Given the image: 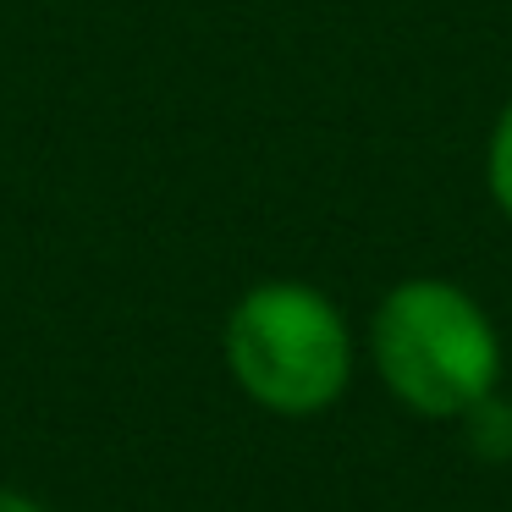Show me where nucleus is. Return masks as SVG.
<instances>
[{
  "mask_svg": "<svg viewBox=\"0 0 512 512\" xmlns=\"http://www.w3.org/2000/svg\"><path fill=\"white\" fill-rule=\"evenodd\" d=\"M369 364L397 408L435 424H463L501 391L507 347L468 287L446 276H408L369 314Z\"/></svg>",
  "mask_w": 512,
  "mask_h": 512,
  "instance_id": "1",
  "label": "nucleus"
},
{
  "mask_svg": "<svg viewBox=\"0 0 512 512\" xmlns=\"http://www.w3.org/2000/svg\"><path fill=\"white\" fill-rule=\"evenodd\" d=\"M221 358L254 408L276 419H320L347 397L358 342L342 303L314 281H254L226 309Z\"/></svg>",
  "mask_w": 512,
  "mask_h": 512,
  "instance_id": "2",
  "label": "nucleus"
},
{
  "mask_svg": "<svg viewBox=\"0 0 512 512\" xmlns=\"http://www.w3.org/2000/svg\"><path fill=\"white\" fill-rule=\"evenodd\" d=\"M485 193H490V204L512 221V100L496 111L490 138H485Z\"/></svg>",
  "mask_w": 512,
  "mask_h": 512,
  "instance_id": "3",
  "label": "nucleus"
},
{
  "mask_svg": "<svg viewBox=\"0 0 512 512\" xmlns=\"http://www.w3.org/2000/svg\"><path fill=\"white\" fill-rule=\"evenodd\" d=\"M468 435H474V452H485V457H512V408H507V397H485L474 413H468Z\"/></svg>",
  "mask_w": 512,
  "mask_h": 512,
  "instance_id": "4",
  "label": "nucleus"
},
{
  "mask_svg": "<svg viewBox=\"0 0 512 512\" xmlns=\"http://www.w3.org/2000/svg\"><path fill=\"white\" fill-rule=\"evenodd\" d=\"M0 512H50L45 501H34L28 490H12V485H0Z\"/></svg>",
  "mask_w": 512,
  "mask_h": 512,
  "instance_id": "5",
  "label": "nucleus"
}]
</instances>
